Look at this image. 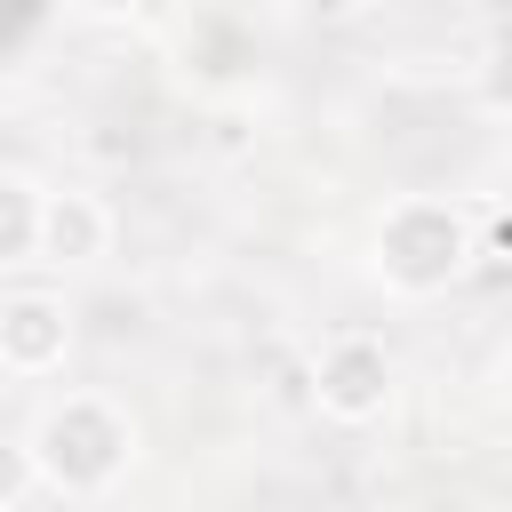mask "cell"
<instances>
[{"label":"cell","instance_id":"2","mask_svg":"<svg viewBox=\"0 0 512 512\" xmlns=\"http://www.w3.org/2000/svg\"><path fill=\"white\" fill-rule=\"evenodd\" d=\"M24 440H32V464H40V488H56V496H104L136 464V416L104 392L48 400Z\"/></svg>","mask_w":512,"mask_h":512},{"label":"cell","instance_id":"6","mask_svg":"<svg viewBox=\"0 0 512 512\" xmlns=\"http://www.w3.org/2000/svg\"><path fill=\"white\" fill-rule=\"evenodd\" d=\"M40 200L48 184H32L24 168H0V272L40 264Z\"/></svg>","mask_w":512,"mask_h":512},{"label":"cell","instance_id":"3","mask_svg":"<svg viewBox=\"0 0 512 512\" xmlns=\"http://www.w3.org/2000/svg\"><path fill=\"white\" fill-rule=\"evenodd\" d=\"M392 384H400L392 344H384V336H368V328L328 336V344H320V360H312V400H320V416H328V424H376V416L392 408Z\"/></svg>","mask_w":512,"mask_h":512},{"label":"cell","instance_id":"4","mask_svg":"<svg viewBox=\"0 0 512 512\" xmlns=\"http://www.w3.org/2000/svg\"><path fill=\"white\" fill-rule=\"evenodd\" d=\"M72 360V304L48 288L0 296V368L8 376H56Z\"/></svg>","mask_w":512,"mask_h":512},{"label":"cell","instance_id":"10","mask_svg":"<svg viewBox=\"0 0 512 512\" xmlns=\"http://www.w3.org/2000/svg\"><path fill=\"white\" fill-rule=\"evenodd\" d=\"M296 8H304V16H328V24H336V16H360L368 0H296Z\"/></svg>","mask_w":512,"mask_h":512},{"label":"cell","instance_id":"5","mask_svg":"<svg viewBox=\"0 0 512 512\" xmlns=\"http://www.w3.org/2000/svg\"><path fill=\"white\" fill-rule=\"evenodd\" d=\"M104 256H112V208H104L96 192H80V184L48 192V200H40V264L88 272V264H104Z\"/></svg>","mask_w":512,"mask_h":512},{"label":"cell","instance_id":"8","mask_svg":"<svg viewBox=\"0 0 512 512\" xmlns=\"http://www.w3.org/2000/svg\"><path fill=\"white\" fill-rule=\"evenodd\" d=\"M480 96L488 112H512V24L488 32V64H480Z\"/></svg>","mask_w":512,"mask_h":512},{"label":"cell","instance_id":"1","mask_svg":"<svg viewBox=\"0 0 512 512\" xmlns=\"http://www.w3.org/2000/svg\"><path fill=\"white\" fill-rule=\"evenodd\" d=\"M480 264V224L472 208L440 200V192H400L384 216H376V280L408 304L424 296H448L464 272Z\"/></svg>","mask_w":512,"mask_h":512},{"label":"cell","instance_id":"7","mask_svg":"<svg viewBox=\"0 0 512 512\" xmlns=\"http://www.w3.org/2000/svg\"><path fill=\"white\" fill-rule=\"evenodd\" d=\"M32 488H40L32 440H24V432H0V512H16V504H24Z\"/></svg>","mask_w":512,"mask_h":512},{"label":"cell","instance_id":"11","mask_svg":"<svg viewBox=\"0 0 512 512\" xmlns=\"http://www.w3.org/2000/svg\"><path fill=\"white\" fill-rule=\"evenodd\" d=\"M496 392H504V400H512V344H504V352H496Z\"/></svg>","mask_w":512,"mask_h":512},{"label":"cell","instance_id":"9","mask_svg":"<svg viewBox=\"0 0 512 512\" xmlns=\"http://www.w3.org/2000/svg\"><path fill=\"white\" fill-rule=\"evenodd\" d=\"M72 8H80V16H104V24H112V16H136L144 0H72Z\"/></svg>","mask_w":512,"mask_h":512}]
</instances>
